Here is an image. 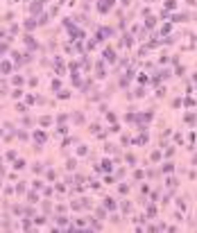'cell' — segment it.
<instances>
[{"instance_id": "16", "label": "cell", "mask_w": 197, "mask_h": 233, "mask_svg": "<svg viewBox=\"0 0 197 233\" xmlns=\"http://www.w3.org/2000/svg\"><path fill=\"white\" fill-rule=\"evenodd\" d=\"M0 163H2V158H0Z\"/></svg>"}, {"instance_id": "8", "label": "cell", "mask_w": 197, "mask_h": 233, "mask_svg": "<svg viewBox=\"0 0 197 233\" xmlns=\"http://www.w3.org/2000/svg\"><path fill=\"white\" fill-rule=\"evenodd\" d=\"M34 140H37V143H43V140H46V136H43L41 131H37V134H34Z\"/></svg>"}, {"instance_id": "11", "label": "cell", "mask_w": 197, "mask_h": 233, "mask_svg": "<svg viewBox=\"0 0 197 233\" xmlns=\"http://www.w3.org/2000/svg\"><path fill=\"white\" fill-rule=\"evenodd\" d=\"M16 111H18V113H25L27 107H25V104H16Z\"/></svg>"}, {"instance_id": "15", "label": "cell", "mask_w": 197, "mask_h": 233, "mask_svg": "<svg viewBox=\"0 0 197 233\" xmlns=\"http://www.w3.org/2000/svg\"><path fill=\"white\" fill-rule=\"evenodd\" d=\"M7 48H9V46H7V43H0V57H2V52H5Z\"/></svg>"}, {"instance_id": "10", "label": "cell", "mask_w": 197, "mask_h": 233, "mask_svg": "<svg viewBox=\"0 0 197 233\" xmlns=\"http://www.w3.org/2000/svg\"><path fill=\"white\" fill-rule=\"evenodd\" d=\"M21 95H23V91H21V88H16V91H11V97H14V100H18Z\"/></svg>"}, {"instance_id": "4", "label": "cell", "mask_w": 197, "mask_h": 233, "mask_svg": "<svg viewBox=\"0 0 197 233\" xmlns=\"http://www.w3.org/2000/svg\"><path fill=\"white\" fill-rule=\"evenodd\" d=\"M30 11H32V14H39V11H41V2H32V5H30Z\"/></svg>"}, {"instance_id": "2", "label": "cell", "mask_w": 197, "mask_h": 233, "mask_svg": "<svg viewBox=\"0 0 197 233\" xmlns=\"http://www.w3.org/2000/svg\"><path fill=\"white\" fill-rule=\"evenodd\" d=\"M11 68H14V63H11V61H2V63H0V70H2V75H9Z\"/></svg>"}, {"instance_id": "6", "label": "cell", "mask_w": 197, "mask_h": 233, "mask_svg": "<svg viewBox=\"0 0 197 233\" xmlns=\"http://www.w3.org/2000/svg\"><path fill=\"white\" fill-rule=\"evenodd\" d=\"M14 167H16V170H23V167H25V161H23V158H16V161H14Z\"/></svg>"}, {"instance_id": "5", "label": "cell", "mask_w": 197, "mask_h": 233, "mask_svg": "<svg viewBox=\"0 0 197 233\" xmlns=\"http://www.w3.org/2000/svg\"><path fill=\"white\" fill-rule=\"evenodd\" d=\"M27 202H30V204H37V202H39V195H37V193H27Z\"/></svg>"}, {"instance_id": "1", "label": "cell", "mask_w": 197, "mask_h": 233, "mask_svg": "<svg viewBox=\"0 0 197 233\" xmlns=\"http://www.w3.org/2000/svg\"><path fill=\"white\" fill-rule=\"evenodd\" d=\"M23 41H25V46L30 48V50H37V48H39V46H37V41L32 39L30 34H25V36H23Z\"/></svg>"}, {"instance_id": "7", "label": "cell", "mask_w": 197, "mask_h": 233, "mask_svg": "<svg viewBox=\"0 0 197 233\" xmlns=\"http://www.w3.org/2000/svg\"><path fill=\"white\" fill-rule=\"evenodd\" d=\"M5 156H7V161H11V163H14L16 158H18V156H16V152H14V149H9V152H7Z\"/></svg>"}, {"instance_id": "9", "label": "cell", "mask_w": 197, "mask_h": 233, "mask_svg": "<svg viewBox=\"0 0 197 233\" xmlns=\"http://www.w3.org/2000/svg\"><path fill=\"white\" fill-rule=\"evenodd\" d=\"M25 190H27V188H25V183H18V186H16V193H18V195H23Z\"/></svg>"}, {"instance_id": "3", "label": "cell", "mask_w": 197, "mask_h": 233, "mask_svg": "<svg viewBox=\"0 0 197 233\" xmlns=\"http://www.w3.org/2000/svg\"><path fill=\"white\" fill-rule=\"evenodd\" d=\"M23 25H25V30H27V32H32L34 27H37V20H34V18H27L25 23H23Z\"/></svg>"}, {"instance_id": "14", "label": "cell", "mask_w": 197, "mask_h": 233, "mask_svg": "<svg viewBox=\"0 0 197 233\" xmlns=\"http://www.w3.org/2000/svg\"><path fill=\"white\" fill-rule=\"evenodd\" d=\"M39 122H41V125H50L52 120H50V118H48V116H43V118H41V120H39Z\"/></svg>"}, {"instance_id": "12", "label": "cell", "mask_w": 197, "mask_h": 233, "mask_svg": "<svg viewBox=\"0 0 197 233\" xmlns=\"http://www.w3.org/2000/svg\"><path fill=\"white\" fill-rule=\"evenodd\" d=\"M16 136H18V140H27V134L25 131H16Z\"/></svg>"}, {"instance_id": "13", "label": "cell", "mask_w": 197, "mask_h": 233, "mask_svg": "<svg viewBox=\"0 0 197 233\" xmlns=\"http://www.w3.org/2000/svg\"><path fill=\"white\" fill-rule=\"evenodd\" d=\"M23 229H32V220H30V217L23 220Z\"/></svg>"}]
</instances>
